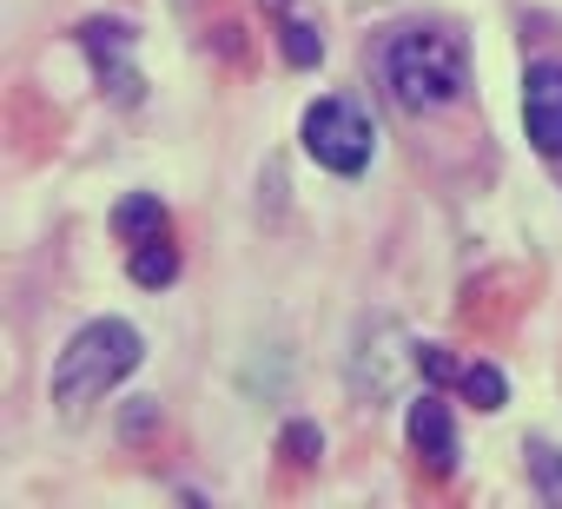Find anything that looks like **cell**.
I'll list each match as a JSON object with an SVG mask.
<instances>
[{"label": "cell", "mask_w": 562, "mask_h": 509, "mask_svg": "<svg viewBox=\"0 0 562 509\" xmlns=\"http://www.w3.org/2000/svg\"><path fill=\"white\" fill-rule=\"evenodd\" d=\"M113 238L120 245H153V238H172V212H166V199H153V192H126L120 205H113Z\"/></svg>", "instance_id": "cell-8"}, {"label": "cell", "mask_w": 562, "mask_h": 509, "mask_svg": "<svg viewBox=\"0 0 562 509\" xmlns=\"http://www.w3.org/2000/svg\"><path fill=\"white\" fill-rule=\"evenodd\" d=\"M529 483H536L542 502H562V450L542 443V437H529Z\"/></svg>", "instance_id": "cell-14"}, {"label": "cell", "mask_w": 562, "mask_h": 509, "mask_svg": "<svg viewBox=\"0 0 562 509\" xmlns=\"http://www.w3.org/2000/svg\"><path fill=\"white\" fill-rule=\"evenodd\" d=\"M265 14L278 21V14H292V0H265Z\"/></svg>", "instance_id": "cell-17"}, {"label": "cell", "mask_w": 562, "mask_h": 509, "mask_svg": "<svg viewBox=\"0 0 562 509\" xmlns=\"http://www.w3.org/2000/svg\"><path fill=\"white\" fill-rule=\"evenodd\" d=\"M522 133L542 159H562V60L536 54L522 67Z\"/></svg>", "instance_id": "cell-6"}, {"label": "cell", "mask_w": 562, "mask_h": 509, "mask_svg": "<svg viewBox=\"0 0 562 509\" xmlns=\"http://www.w3.org/2000/svg\"><path fill=\"white\" fill-rule=\"evenodd\" d=\"M417 371H424V384H463V358H450V344H417Z\"/></svg>", "instance_id": "cell-15"}, {"label": "cell", "mask_w": 562, "mask_h": 509, "mask_svg": "<svg viewBox=\"0 0 562 509\" xmlns=\"http://www.w3.org/2000/svg\"><path fill=\"white\" fill-rule=\"evenodd\" d=\"M404 443H411V456H417L430 476H457V417H450V404H443L437 384L411 397V410H404Z\"/></svg>", "instance_id": "cell-7"}, {"label": "cell", "mask_w": 562, "mask_h": 509, "mask_svg": "<svg viewBox=\"0 0 562 509\" xmlns=\"http://www.w3.org/2000/svg\"><path fill=\"white\" fill-rule=\"evenodd\" d=\"M378 80L411 120H437L470 93V47L450 27H397L378 47Z\"/></svg>", "instance_id": "cell-1"}, {"label": "cell", "mask_w": 562, "mask_h": 509, "mask_svg": "<svg viewBox=\"0 0 562 509\" xmlns=\"http://www.w3.org/2000/svg\"><path fill=\"white\" fill-rule=\"evenodd\" d=\"M139 358H146L139 325H126V318H87L60 344V358H54V410L67 423H80L106 391H120L139 371Z\"/></svg>", "instance_id": "cell-2"}, {"label": "cell", "mask_w": 562, "mask_h": 509, "mask_svg": "<svg viewBox=\"0 0 562 509\" xmlns=\"http://www.w3.org/2000/svg\"><path fill=\"white\" fill-rule=\"evenodd\" d=\"M74 41H80V54L93 60V80H100V93L113 100V106H139L146 100V73H139V34H133V21H120V14H93V21H80L74 27Z\"/></svg>", "instance_id": "cell-4"}, {"label": "cell", "mask_w": 562, "mask_h": 509, "mask_svg": "<svg viewBox=\"0 0 562 509\" xmlns=\"http://www.w3.org/2000/svg\"><path fill=\"white\" fill-rule=\"evenodd\" d=\"M318 456H325V430L312 417H292L285 430H278V463L285 470H318Z\"/></svg>", "instance_id": "cell-11"}, {"label": "cell", "mask_w": 562, "mask_h": 509, "mask_svg": "<svg viewBox=\"0 0 562 509\" xmlns=\"http://www.w3.org/2000/svg\"><path fill=\"white\" fill-rule=\"evenodd\" d=\"M159 423H166V410H159V397L153 391H139V397H126L120 404V443H146V437H159Z\"/></svg>", "instance_id": "cell-13"}, {"label": "cell", "mask_w": 562, "mask_h": 509, "mask_svg": "<svg viewBox=\"0 0 562 509\" xmlns=\"http://www.w3.org/2000/svg\"><path fill=\"white\" fill-rule=\"evenodd\" d=\"M212 47H218L225 60H238V27H232V21H218V27H212Z\"/></svg>", "instance_id": "cell-16"}, {"label": "cell", "mask_w": 562, "mask_h": 509, "mask_svg": "<svg viewBox=\"0 0 562 509\" xmlns=\"http://www.w3.org/2000/svg\"><path fill=\"white\" fill-rule=\"evenodd\" d=\"M126 279H133L139 292H166V285L179 279V251H172V238L133 245V259H126Z\"/></svg>", "instance_id": "cell-9"}, {"label": "cell", "mask_w": 562, "mask_h": 509, "mask_svg": "<svg viewBox=\"0 0 562 509\" xmlns=\"http://www.w3.org/2000/svg\"><path fill=\"white\" fill-rule=\"evenodd\" d=\"M299 146H305L312 166H325L331 179H358V172H371V159H378V120L364 113V100L325 93V100L305 106Z\"/></svg>", "instance_id": "cell-3"}, {"label": "cell", "mask_w": 562, "mask_h": 509, "mask_svg": "<svg viewBox=\"0 0 562 509\" xmlns=\"http://www.w3.org/2000/svg\"><path fill=\"white\" fill-rule=\"evenodd\" d=\"M463 397H470V410H483V417H496L503 404H509V377L496 371V364H483V358H470L463 364V384H457Z\"/></svg>", "instance_id": "cell-10"}, {"label": "cell", "mask_w": 562, "mask_h": 509, "mask_svg": "<svg viewBox=\"0 0 562 509\" xmlns=\"http://www.w3.org/2000/svg\"><path fill=\"white\" fill-rule=\"evenodd\" d=\"M417 371V344L391 325V318H378L364 338H358V351H351V391L364 397V404H391V397H404V377Z\"/></svg>", "instance_id": "cell-5"}, {"label": "cell", "mask_w": 562, "mask_h": 509, "mask_svg": "<svg viewBox=\"0 0 562 509\" xmlns=\"http://www.w3.org/2000/svg\"><path fill=\"white\" fill-rule=\"evenodd\" d=\"M278 54H285V67H318L325 60V41H318V27L312 21H299V14H278Z\"/></svg>", "instance_id": "cell-12"}]
</instances>
